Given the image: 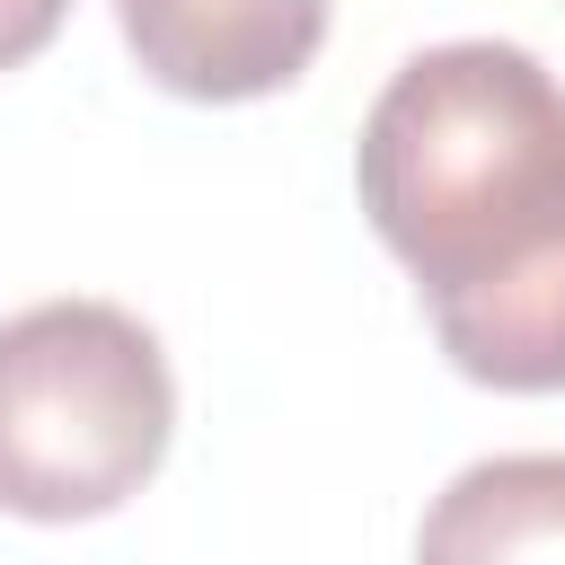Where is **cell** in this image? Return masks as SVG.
Wrapping results in <instances>:
<instances>
[{"instance_id": "6da1fadb", "label": "cell", "mask_w": 565, "mask_h": 565, "mask_svg": "<svg viewBox=\"0 0 565 565\" xmlns=\"http://www.w3.org/2000/svg\"><path fill=\"white\" fill-rule=\"evenodd\" d=\"M353 185L459 380L565 388V79L539 53L459 35L397 62Z\"/></svg>"}, {"instance_id": "7a4b0ae2", "label": "cell", "mask_w": 565, "mask_h": 565, "mask_svg": "<svg viewBox=\"0 0 565 565\" xmlns=\"http://www.w3.org/2000/svg\"><path fill=\"white\" fill-rule=\"evenodd\" d=\"M177 433V371L115 300H35L0 318V512L97 521L132 503Z\"/></svg>"}, {"instance_id": "3957f363", "label": "cell", "mask_w": 565, "mask_h": 565, "mask_svg": "<svg viewBox=\"0 0 565 565\" xmlns=\"http://www.w3.org/2000/svg\"><path fill=\"white\" fill-rule=\"evenodd\" d=\"M132 62L194 106L291 88L327 44V0H115Z\"/></svg>"}, {"instance_id": "277c9868", "label": "cell", "mask_w": 565, "mask_h": 565, "mask_svg": "<svg viewBox=\"0 0 565 565\" xmlns=\"http://www.w3.org/2000/svg\"><path fill=\"white\" fill-rule=\"evenodd\" d=\"M415 565H565V450H494L459 468L424 503Z\"/></svg>"}, {"instance_id": "5b68a950", "label": "cell", "mask_w": 565, "mask_h": 565, "mask_svg": "<svg viewBox=\"0 0 565 565\" xmlns=\"http://www.w3.org/2000/svg\"><path fill=\"white\" fill-rule=\"evenodd\" d=\"M62 18H71V0H0V71L35 62L62 35Z\"/></svg>"}]
</instances>
